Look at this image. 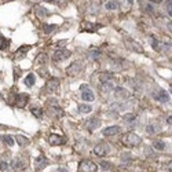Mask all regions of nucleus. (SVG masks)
Instances as JSON below:
<instances>
[{"mask_svg":"<svg viewBox=\"0 0 172 172\" xmlns=\"http://www.w3.org/2000/svg\"><path fill=\"white\" fill-rule=\"evenodd\" d=\"M123 143L128 147H134V146H138L140 143V138L134 132H128L123 136Z\"/></svg>","mask_w":172,"mask_h":172,"instance_id":"1","label":"nucleus"},{"mask_svg":"<svg viewBox=\"0 0 172 172\" xmlns=\"http://www.w3.org/2000/svg\"><path fill=\"white\" fill-rule=\"evenodd\" d=\"M98 165L90 160H83L79 164V172H97Z\"/></svg>","mask_w":172,"mask_h":172,"instance_id":"2","label":"nucleus"},{"mask_svg":"<svg viewBox=\"0 0 172 172\" xmlns=\"http://www.w3.org/2000/svg\"><path fill=\"white\" fill-rule=\"evenodd\" d=\"M70 51L69 50H58L54 52V55H52V59L57 62H61V61H65V59H68L69 57H70Z\"/></svg>","mask_w":172,"mask_h":172,"instance_id":"3","label":"nucleus"},{"mask_svg":"<svg viewBox=\"0 0 172 172\" xmlns=\"http://www.w3.org/2000/svg\"><path fill=\"white\" fill-rule=\"evenodd\" d=\"M94 154L95 156H98V157H103V156H106L109 151V146L106 143H99L97 145V146L94 147Z\"/></svg>","mask_w":172,"mask_h":172,"instance_id":"4","label":"nucleus"},{"mask_svg":"<svg viewBox=\"0 0 172 172\" xmlns=\"http://www.w3.org/2000/svg\"><path fill=\"white\" fill-rule=\"evenodd\" d=\"M125 44H127V47H128L129 50H132L134 52H143V48H142V46H139V44L136 43L135 40L127 39L125 40Z\"/></svg>","mask_w":172,"mask_h":172,"instance_id":"5","label":"nucleus"},{"mask_svg":"<svg viewBox=\"0 0 172 172\" xmlns=\"http://www.w3.org/2000/svg\"><path fill=\"white\" fill-rule=\"evenodd\" d=\"M121 132V128L118 125H111V127H108V128H105L102 131L105 136H113V135H117V134Z\"/></svg>","mask_w":172,"mask_h":172,"instance_id":"6","label":"nucleus"},{"mask_svg":"<svg viewBox=\"0 0 172 172\" xmlns=\"http://www.w3.org/2000/svg\"><path fill=\"white\" fill-rule=\"evenodd\" d=\"M29 102V95H26V94H19L18 97H17V108H25L26 105H28Z\"/></svg>","mask_w":172,"mask_h":172,"instance_id":"7","label":"nucleus"},{"mask_svg":"<svg viewBox=\"0 0 172 172\" xmlns=\"http://www.w3.org/2000/svg\"><path fill=\"white\" fill-rule=\"evenodd\" d=\"M48 142H50V145H52V146H59V145H62L65 142V139L62 136L57 135V134H51L50 138H48Z\"/></svg>","mask_w":172,"mask_h":172,"instance_id":"8","label":"nucleus"},{"mask_svg":"<svg viewBox=\"0 0 172 172\" xmlns=\"http://www.w3.org/2000/svg\"><path fill=\"white\" fill-rule=\"evenodd\" d=\"M100 125V120L99 118H90L88 121H87V124H86V127H87V129L88 131H94L95 128H98V127Z\"/></svg>","mask_w":172,"mask_h":172,"instance_id":"9","label":"nucleus"},{"mask_svg":"<svg viewBox=\"0 0 172 172\" xmlns=\"http://www.w3.org/2000/svg\"><path fill=\"white\" fill-rule=\"evenodd\" d=\"M81 98H83V100H88V102L95 100V95H94V92L90 90V88L81 91Z\"/></svg>","mask_w":172,"mask_h":172,"instance_id":"10","label":"nucleus"},{"mask_svg":"<svg viewBox=\"0 0 172 172\" xmlns=\"http://www.w3.org/2000/svg\"><path fill=\"white\" fill-rule=\"evenodd\" d=\"M80 70H81V65H80L79 62H73V63L68 68L69 75H77V73H80Z\"/></svg>","mask_w":172,"mask_h":172,"instance_id":"11","label":"nucleus"},{"mask_svg":"<svg viewBox=\"0 0 172 172\" xmlns=\"http://www.w3.org/2000/svg\"><path fill=\"white\" fill-rule=\"evenodd\" d=\"M154 98H156L157 100H160V102H168L169 100V95L167 94V91H164V90L158 91V94L157 95H154Z\"/></svg>","mask_w":172,"mask_h":172,"instance_id":"12","label":"nucleus"},{"mask_svg":"<svg viewBox=\"0 0 172 172\" xmlns=\"http://www.w3.org/2000/svg\"><path fill=\"white\" fill-rule=\"evenodd\" d=\"M81 28H84V30L94 32V30H97V28H100V25H94V24H90V22H83Z\"/></svg>","mask_w":172,"mask_h":172,"instance_id":"13","label":"nucleus"},{"mask_svg":"<svg viewBox=\"0 0 172 172\" xmlns=\"http://www.w3.org/2000/svg\"><path fill=\"white\" fill-rule=\"evenodd\" d=\"M36 15L39 17V18H44V17H47V15H48V10L40 6V7L36 8Z\"/></svg>","mask_w":172,"mask_h":172,"instance_id":"14","label":"nucleus"},{"mask_svg":"<svg viewBox=\"0 0 172 172\" xmlns=\"http://www.w3.org/2000/svg\"><path fill=\"white\" fill-rule=\"evenodd\" d=\"M47 164H48V162H47V160L44 157H39L36 160V168L37 169H43Z\"/></svg>","mask_w":172,"mask_h":172,"instance_id":"15","label":"nucleus"},{"mask_svg":"<svg viewBox=\"0 0 172 172\" xmlns=\"http://www.w3.org/2000/svg\"><path fill=\"white\" fill-rule=\"evenodd\" d=\"M17 142H18L19 146H28V145H29V139L26 138V136H24V135L17 136Z\"/></svg>","mask_w":172,"mask_h":172,"instance_id":"16","label":"nucleus"},{"mask_svg":"<svg viewBox=\"0 0 172 172\" xmlns=\"http://www.w3.org/2000/svg\"><path fill=\"white\" fill-rule=\"evenodd\" d=\"M58 80L57 79H51L50 81H48V84H47V88H48V90L50 91H55L58 88Z\"/></svg>","mask_w":172,"mask_h":172,"instance_id":"17","label":"nucleus"},{"mask_svg":"<svg viewBox=\"0 0 172 172\" xmlns=\"http://www.w3.org/2000/svg\"><path fill=\"white\" fill-rule=\"evenodd\" d=\"M33 84H35V76H33L32 73H29V75L25 77V86L26 87H32Z\"/></svg>","mask_w":172,"mask_h":172,"instance_id":"18","label":"nucleus"},{"mask_svg":"<svg viewBox=\"0 0 172 172\" xmlns=\"http://www.w3.org/2000/svg\"><path fill=\"white\" fill-rule=\"evenodd\" d=\"M91 110H92V108H91L90 105H86V103L79 105V111L80 113H90Z\"/></svg>","mask_w":172,"mask_h":172,"instance_id":"19","label":"nucleus"},{"mask_svg":"<svg viewBox=\"0 0 172 172\" xmlns=\"http://www.w3.org/2000/svg\"><path fill=\"white\" fill-rule=\"evenodd\" d=\"M1 139H3V142L7 145V146H13V145H14V139H13L11 135H3Z\"/></svg>","mask_w":172,"mask_h":172,"instance_id":"20","label":"nucleus"},{"mask_svg":"<svg viewBox=\"0 0 172 172\" xmlns=\"http://www.w3.org/2000/svg\"><path fill=\"white\" fill-rule=\"evenodd\" d=\"M117 7H118L117 0H111V1H108V3H106V8H108V10H116Z\"/></svg>","mask_w":172,"mask_h":172,"instance_id":"21","label":"nucleus"},{"mask_svg":"<svg viewBox=\"0 0 172 172\" xmlns=\"http://www.w3.org/2000/svg\"><path fill=\"white\" fill-rule=\"evenodd\" d=\"M30 111H32V114L35 116V117H37V118H40L41 117V114H43V110L40 108H32L30 109Z\"/></svg>","mask_w":172,"mask_h":172,"instance_id":"22","label":"nucleus"},{"mask_svg":"<svg viewBox=\"0 0 172 172\" xmlns=\"http://www.w3.org/2000/svg\"><path fill=\"white\" fill-rule=\"evenodd\" d=\"M8 44H10V41H8L7 39H4V37L0 36V50H4V48H7Z\"/></svg>","mask_w":172,"mask_h":172,"instance_id":"23","label":"nucleus"},{"mask_svg":"<svg viewBox=\"0 0 172 172\" xmlns=\"http://www.w3.org/2000/svg\"><path fill=\"white\" fill-rule=\"evenodd\" d=\"M153 146H154V149H157V150H162L165 147V143L164 142H161V140H156L153 143Z\"/></svg>","mask_w":172,"mask_h":172,"instance_id":"24","label":"nucleus"},{"mask_svg":"<svg viewBox=\"0 0 172 172\" xmlns=\"http://www.w3.org/2000/svg\"><path fill=\"white\" fill-rule=\"evenodd\" d=\"M43 28H44V32L46 33H52L55 29H57V25H44Z\"/></svg>","mask_w":172,"mask_h":172,"instance_id":"25","label":"nucleus"},{"mask_svg":"<svg viewBox=\"0 0 172 172\" xmlns=\"http://www.w3.org/2000/svg\"><path fill=\"white\" fill-rule=\"evenodd\" d=\"M13 168L14 169H22L24 168V164L21 162V160H14V162H13Z\"/></svg>","mask_w":172,"mask_h":172,"instance_id":"26","label":"nucleus"},{"mask_svg":"<svg viewBox=\"0 0 172 172\" xmlns=\"http://www.w3.org/2000/svg\"><path fill=\"white\" fill-rule=\"evenodd\" d=\"M150 43H151V47H153L154 50H158V47H160V44H158V40L156 39V37H153V36L150 37Z\"/></svg>","mask_w":172,"mask_h":172,"instance_id":"27","label":"nucleus"},{"mask_svg":"<svg viewBox=\"0 0 172 172\" xmlns=\"http://www.w3.org/2000/svg\"><path fill=\"white\" fill-rule=\"evenodd\" d=\"M156 127L153 125V124H150V125H147V128H146V132L147 134H150V135H153V134H156Z\"/></svg>","mask_w":172,"mask_h":172,"instance_id":"28","label":"nucleus"},{"mask_svg":"<svg viewBox=\"0 0 172 172\" xmlns=\"http://www.w3.org/2000/svg\"><path fill=\"white\" fill-rule=\"evenodd\" d=\"M0 169H1L3 172H7V169H8L7 161H0Z\"/></svg>","mask_w":172,"mask_h":172,"instance_id":"29","label":"nucleus"},{"mask_svg":"<svg viewBox=\"0 0 172 172\" xmlns=\"http://www.w3.org/2000/svg\"><path fill=\"white\" fill-rule=\"evenodd\" d=\"M111 77H113V75H105V73H102V75H100V81L105 83L106 80L111 79Z\"/></svg>","mask_w":172,"mask_h":172,"instance_id":"30","label":"nucleus"},{"mask_svg":"<svg viewBox=\"0 0 172 172\" xmlns=\"http://www.w3.org/2000/svg\"><path fill=\"white\" fill-rule=\"evenodd\" d=\"M124 120H125L127 123H131V121H134V120H135V116L129 113V114H125V116H124Z\"/></svg>","mask_w":172,"mask_h":172,"instance_id":"31","label":"nucleus"},{"mask_svg":"<svg viewBox=\"0 0 172 172\" xmlns=\"http://www.w3.org/2000/svg\"><path fill=\"white\" fill-rule=\"evenodd\" d=\"M90 57L91 58H98L99 57V51H92V52L90 54Z\"/></svg>","mask_w":172,"mask_h":172,"instance_id":"32","label":"nucleus"},{"mask_svg":"<svg viewBox=\"0 0 172 172\" xmlns=\"http://www.w3.org/2000/svg\"><path fill=\"white\" fill-rule=\"evenodd\" d=\"M102 167L106 169V168H109V167H110V164H108V162H102Z\"/></svg>","mask_w":172,"mask_h":172,"instance_id":"33","label":"nucleus"},{"mask_svg":"<svg viewBox=\"0 0 172 172\" xmlns=\"http://www.w3.org/2000/svg\"><path fill=\"white\" fill-rule=\"evenodd\" d=\"M168 14L172 17V6H168Z\"/></svg>","mask_w":172,"mask_h":172,"instance_id":"34","label":"nucleus"},{"mask_svg":"<svg viewBox=\"0 0 172 172\" xmlns=\"http://www.w3.org/2000/svg\"><path fill=\"white\" fill-rule=\"evenodd\" d=\"M167 123H168L169 125H171V124H172V116H169V117H168V120H167Z\"/></svg>","mask_w":172,"mask_h":172,"instance_id":"35","label":"nucleus"},{"mask_svg":"<svg viewBox=\"0 0 172 172\" xmlns=\"http://www.w3.org/2000/svg\"><path fill=\"white\" fill-rule=\"evenodd\" d=\"M168 169L172 172V161H169V162H168Z\"/></svg>","mask_w":172,"mask_h":172,"instance_id":"36","label":"nucleus"},{"mask_svg":"<svg viewBox=\"0 0 172 172\" xmlns=\"http://www.w3.org/2000/svg\"><path fill=\"white\" fill-rule=\"evenodd\" d=\"M58 172H68V169H66V168H59V169H58Z\"/></svg>","mask_w":172,"mask_h":172,"instance_id":"37","label":"nucleus"},{"mask_svg":"<svg viewBox=\"0 0 172 172\" xmlns=\"http://www.w3.org/2000/svg\"><path fill=\"white\" fill-rule=\"evenodd\" d=\"M149 1H153V3H161L162 0H149Z\"/></svg>","mask_w":172,"mask_h":172,"instance_id":"38","label":"nucleus"},{"mask_svg":"<svg viewBox=\"0 0 172 172\" xmlns=\"http://www.w3.org/2000/svg\"><path fill=\"white\" fill-rule=\"evenodd\" d=\"M65 44H66V41H59V43H58V46L61 47V46H65Z\"/></svg>","mask_w":172,"mask_h":172,"instance_id":"39","label":"nucleus"},{"mask_svg":"<svg viewBox=\"0 0 172 172\" xmlns=\"http://www.w3.org/2000/svg\"><path fill=\"white\" fill-rule=\"evenodd\" d=\"M168 28H169V30L172 32V24H168Z\"/></svg>","mask_w":172,"mask_h":172,"instance_id":"40","label":"nucleus"},{"mask_svg":"<svg viewBox=\"0 0 172 172\" xmlns=\"http://www.w3.org/2000/svg\"><path fill=\"white\" fill-rule=\"evenodd\" d=\"M44 1H54V0H44Z\"/></svg>","mask_w":172,"mask_h":172,"instance_id":"41","label":"nucleus"},{"mask_svg":"<svg viewBox=\"0 0 172 172\" xmlns=\"http://www.w3.org/2000/svg\"><path fill=\"white\" fill-rule=\"evenodd\" d=\"M128 1H129V3H132V1H134V0H128Z\"/></svg>","mask_w":172,"mask_h":172,"instance_id":"42","label":"nucleus"},{"mask_svg":"<svg viewBox=\"0 0 172 172\" xmlns=\"http://www.w3.org/2000/svg\"><path fill=\"white\" fill-rule=\"evenodd\" d=\"M171 91H172V88H171Z\"/></svg>","mask_w":172,"mask_h":172,"instance_id":"43","label":"nucleus"}]
</instances>
